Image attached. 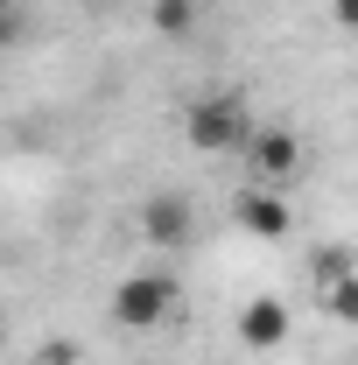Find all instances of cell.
<instances>
[{"label": "cell", "instance_id": "1", "mask_svg": "<svg viewBox=\"0 0 358 365\" xmlns=\"http://www.w3.org/2000/svg\"><path fill=\"white\" fill-rule=\"evenodd\" d=\"M253 134H260V120L246 113L239 91H204V98L183 113V140H190L197 155H246Z\"/></svg>", "mask_w": 358, "mask_h": 365}, {"label": "cell", "instance_id": "2", "mask_svg": "<svg viewBox=\"0 0 358 365\" xmlns=\"http://www.w3.org/2000/svg\"><path fill=\"white\" fill-rule=\"evenodd\" d=\"M176 317V274H127L120 288H113V323L120 330H134V337H148V330H162V323Z\"/></svg>", "mask_w": 358, "mask_h": 365}, {"label": "cell", "instance_id": "3", "mask_svg": "<svg viewBox=\"0 0 358 365\" xmlns=\"http://www.w3.org/2000/svg\"><path fill=\"white\" fill-rule=\"evenodd\" d=\"M246 169H253V182H267V190H288V182L302 176V134L281 127V120H260V134L246 148Z\"/></svg>", "mask_w": 358, "mask_h": 365}, {"label": "cell", "instance_id": "4", "mask_svg": "<svg viewBox=\"0 0 358 365\" xmlns=\"http://www.w3.org/2000/svg\"><path fill=\"white\" fill-rule=\"evenodd\" d=\"M140 239L162 246V253L190 246V239H197V204H190L183 190H155V197L140 204Z\"/></svg>", "mask_w": 358, "mask_h": 365}, {"label": "cell", "instance_id": "5", "mask_svg": "<svg viewBox=\"0 0 358 365\" xmlns=\"http://www.w3.org/2000/svg\"><path fill=\"white\" fill-rule=\"evenodd\" d=\"M232 218H239L246 239H295V211H288V197L267 190V182H246L232 197Z\"/></svg>", "mask_w": 358, "mask_h": 365}, {"label": "cell", "instance_id": "6", "mask_svg": "<svg viewBox=\"0 0 358 365\" xmlns=\"http://www.w3.org/2000/svg\"><path fill=\"white\" fill-rule=\"evenodd\" d=\"M232 330H239V344H246V351H281V344H288V330H295V317H288V302H281V295H253V302L239 309Z\"/></svg>", "mask_w": 358, "mask_h": 365}, {"label": "cell", "instance_id": "7", "mask_svg": "<svg viewBox=\"0 0 358 365\" xmlns=\"http://www.w3.org/2000/svg\"><path fill=\"white\" fill-rule=\"evenodd\" d=\"M148 21H155V36L183 43V36H197V0H155V7H148Z\"/></svg>", "mask_w": 358, "mask_h": 365}, {"label": "cell", "instance_id": "8", "mask_svg": "<svg viewBox=\"0 0 358 365\" xmlns=\"http://www.w3.org/2000/svg\"><path fill=\"white\" fill-rule=\"evenodd\" d=\"M344 274H358L344 246H316V253H310V281H316V295H323L330 281H344Z\"/></svg>", "mask_w": 358, "mask_h": 365}, {"label": "cell", "instance_id": "9", "mask_svg": "<svg viewBox=\"0 0 358 365\" xmlns=\"http://www.w3.org/2000/svg\"><path fill=\"white\" fill-rule=\"evenodd\" d=\"M323 317L358 323V274H344V281H330V288H323Z\"/></svg>", "mask_w": 358, "mask_h": 365}, {"label": "cell", "instance_id": "10", "mask_svg": "<svg viewBox=\"0 0 358 365\" xmlns=\"http://www.w3.org/2000/svg\"><path fill=\"white\" fill-rule=\"evenodd\" d=\"M78 359V344H71V337H56V344H43V365H71Z\"/></svg>", "mask_w": 358, "mask_h": 365}, {"label": "cell", "instance_id": "11", "mask_svg": "<svg viewBox=\"0 0 358 365\" xmlns=\"http://www.w3.org/2000/svg\"><path fill=\"white\" fill-rule=\"evenodd\" d=\"M330 14H337V29H358V0H330Z\"/></svg>", "mask_w": 358, "mask_h": 365}, {"label": "cell", "instance_id": "12", "mask_svg": "<svg viewBox=\"0 0 358 365\" xmlns=\"http://www.w3.org/2000/svg\"><path fill=\"white\" fill-rule=\"evenodd\" d=\"M148 365H162V359H148Z\"/></svg>", "mask_w": 358, "mask_h": 365}]
</instances>
